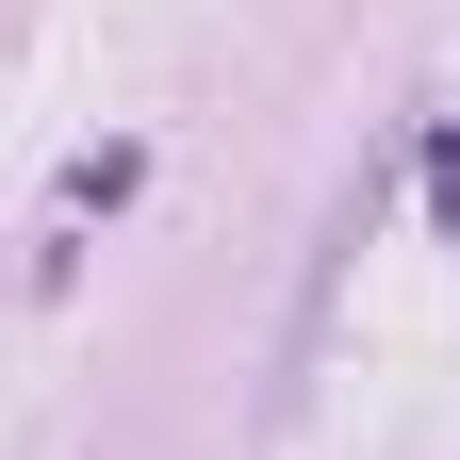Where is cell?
<instances>
[{
	"label": "cell",
	"instance_id": "6da1fadb",
	"mask_svg": "<svg viewBox=\"0 0 460 460\" xmlns=\"http://www.w3.org/2000/svg\"><path fill=\"white\" fill-rule=\"evenodd\" d=\"M132 181H148V148L115 132V148H83V164H66V214H115V198H132Z\"/></svg>",
	"mask_w": 460,
	"mask_h": 460
},
{
	"label": "cell",
	"instance_id": "7a4b0ae2",
	"mask_svg": "<svg viewBox=\"0 0 460 460\" xmlns=\"http://www.w3.org/2000/svg\"><path fill=\"white\" fill-rule=\"evenodd\" d=\"M428 214L460 230V132H428Z\"/></svg>",
	"mask_w": 460,
	"mask_h": 460
}]
</instances>
